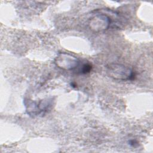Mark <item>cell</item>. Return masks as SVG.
Instances as JSON below:
<instances>
[{"label": "cell", "mask_w": 153, "mask_h": 153, "mask_svg": "<svg viewBox=\"0 0 153 153\" xmlns=\"http://www.w3.org/2000/svg\"><path fill=\"white\" fill-rule=\"evenodd\" d=\"M54 62L58 68L65 71L74 70L79 64V60L76 57L66 52L59 53Z\"/></svg>", "instance_id": "3"}, {"label": "cell", "mask_w": 153, "mask_h": 153, "mask_svg": "<svg viewBox=\"0 0 153 153\" xmlns=\"http://www.w3.org/2000/svg\"><path fill=\"white\" fill-rule=\"evenodd\" d=\"M91 70V66L90 64H84L82 65L81 69V73L87 74Z\"/></svg>", "instance_id": "4"}, {"label": "cell", "mask_w": 153, "mask_h": 153, "mask_svg": "<svg viewBox=\"0 0 153 153\" xmlns=\"http://www.w3.org/2000/svg\"><path fill=\"white\" fill-rule=\"evenodd\" d=\"M112 19L105 13L93 14L88 20L89 29L94 32H100L108 29L111 25Z\"/></svg>", "instance_id": "2"}, {"label": "cell", "mask_w": 153, "mask_h": 153, "mask_svg": "<svg viewBox=\"0 0 153 153\" xmlns=\"http://www.w3.org/2000/svg\"><path fill=\"white\" fill-rule=\"evenodd\" d=\"M108 75L117 80H133L135 77V73L130 67L124 65L112 63L106 67Z\"/></svg>", "instance_id": "1"}]
</instances>
